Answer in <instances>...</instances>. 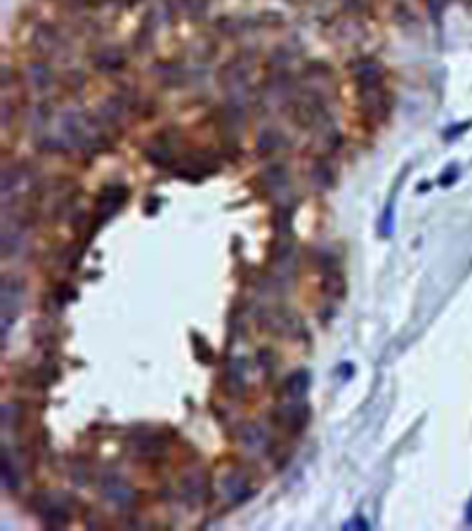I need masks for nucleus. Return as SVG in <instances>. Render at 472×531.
<instances>
[{
	"label": "nucleus",
	"mask_w": 472,
	"mask_h": 531,
	"mask_svg": "<svg viewBox=\"0 0 472 531\" xmlns=\"http://www.w3.org/2000/svg\"><path fill=\"white\" fill-rule=\"evenodd\" d=\"M123 64H125V59L121 57L118 50H107V53H102L97 59V66L102 71H116V69H121Z\"/></svg>",
	"instance_id": "nucleus-8"
},
{
	"label": "nucleus",
	"mask_w": 472,
	"mask_h": 531,
	"mask_svg": "<svg viewBox=\"0 0 472 531\" xmlns=\"http://www.w3.org/2000/svg\"><path fill=\"white\" fill-rule=\"evenodd\" d=\"M307 387H309V375L305 371H298V373L289 375V378H286V382H284V392L293 402L302 399V397L307 395Z\"/></svg>",
	"instance_id": "nucleus-2"
},
{
	"label": "nucleus",
	"mask_w": 472,
	"mask_h": 531,
	"mask_svg": "<svg viewBox=\"0 0 472 531\" xmlns=\"http://www.w3.org/2000/svg\"><path fill=\"white\" fill-rule=\"evenodd\" d=\"M312 180H314L316 187H321V189L331 187V182H333V175H331V166L323 163V161H316V166H314V171H312Z\"/></svg>",
	"instance_id": "nucleus-9"
},
{
	"label": "nucleus",
	"mask_w": 472,
	"mask_h": 531,
	"mask_svg": "<svg viewBox=\"0 0 472 531\" xmlns=\"http://www.w3.org/2000/svg\"><path fill=\"white\" fill-rule=\"evenodd\" d=\"M309 420V409L305 407V404H289V407H281L277 411V423L284 425L286 430L291 432H300L302 427L307 425Z\"/></svg>",
	"instance_id": "nucleus-1"
},
{
	"label": "nucleus",
	"mask_w": 472,
	"mask_h": 531,
	"mask_svg": "<svg viewBox=\"0 0 472 531\" xmlns=\"http://www.w3.org/2000/svg\"><path fill=\"white\" fill-rule=\"evenodd\" d=\"M323 284H326L323 289L331 293V298H343V295H345V277L338 269H333L331 274H326Z\"/></svg>",
	"instance_id": "nucleus-7"
},
{
	"label": "nucleus",
	"mask_w": 472,
	"mask_h": 531,
	"mask_svg": "<svg viewBox=\"0 0 472 531\" xmlns=\"http://www.w3.org/2000/svg\"><path fill=\"white\" fill-rule=\"evenodd\" d=\"M144 156L151 161V163H156V166H168L171 163V151H168V146H161V144H156V146H146V151H144Z\"/></svg>",
	"instance_id": "nucleus-10"
},
{
	"label": "nucleus",
	"mask_w": 472,
	"mask_h": 531,
	"mask_svg": "<svg viewBox=\"0 0 472 531\" xmlns=\"http://www.w3.org/2000/svg\"><path fill=\"white\" fill-rule=\"evenodd\" d=\"M225 491L230 493L232 500H241V498L250 496V486H248V482L241 475H232L230 479H227V482H225Z\"/></svg>",
	"instance_id": "nucleus-5"
},
{
	"label": "nucleus",
	"mask_w": 472,
	"mask_h": 531,
	"mask_svg": "<svg viewBox=\"0 0 472 531\" xmlns=\"http://www.w3.org/2000/svg\"><path fill=\"white\" fill-rule=\"evenodd\" d=\"M281 144H284V139L277 130H264V132H260V137H257V151L260 154L277 151Z\"/></svg>",
	"instance_id": "nucleus-6"
},
{
	"label": "nucleus",
	"mask_w": 472,
	"mask_h": 531,
	"mask_svg": "<svg viewBox=\"0 0 472 531\" xmlns=\"http://www.w3.org/2000/svg\"><path fill=\"white\" fill-rule=\"evenodd\" d=\"M203 491H205V482L201 475H189L182 479V496L191 500V503H196V500L203 498Z\"/></svg>",
	"instance_id": "nucleus-4"
},
{
	"label": "nucleus",
	"mask_w": 472,
	"mask_h": 531,
	"mask_svg": "<svg viewBox=\"0 0 472 531\" xmlns=\"http://www.w3.org/2000/svg\"><path fill=\"white\" fill-rule=\"evenodd\" d=\"M444 3H446V0H427V5H430L432 17H439V10H441V7H444Z\"/></svg>",
	"instance_id": "nucleus-11"
},
{
	"label": "nucleus",
	"mask_w": 472,
	"mask_h": 531,
	"mask_svg": "<svg viewBox=\"0 0 472 531\" xmlns=\"http://www.w3.org/2000/svg\"><path fill=\"white\" fill-rule=\"evenodd\" d=\"M125 198H128V189L125 187H107L104 189V194L100 196V208H107L109 213H114V210H118V205H121Z\"/></svg>",
	"instance_id": "nucleus-3"
}]
</instances>
